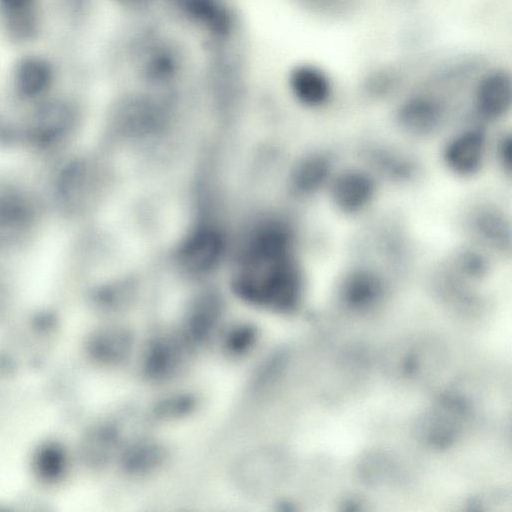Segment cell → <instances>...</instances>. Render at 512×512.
Here are the masks:
<instances>
[{
  "instance_id": "obj_20",
  "label": "cell",
  "mask_w": 512,
  "mask_h": 512,
  "mask_svg": "<svg viewBox=\"0 0 512 512\" xmlns=\"http://www.w3.org/2000/svg\"><path fill=\"white\" fill-rule=\"evenodd\" d=\"M498 156L503 165L504 169L507 171L511 170V161H512V144L510 136L504 137L498 147Z\"/></svg>"
},
{
  "instance_id": "obj_1",
  "label": "cell",
  "mask_w": 512,
  "mask_h": 512,
  "mask_svg": "<svg viewBox=\"0 0 512 512\" xmlns=\"http://www.w3.org/2000/svg\"><path fill=\"white\" fill-rule=\"evenodd\" d=\"M235 290L246 301L275 309L293 306L300 294V273L290 256V237L282 228L260 233L244 254Z\"/></svg>"
},
{
  "instance_id": "obj_5",
  "label": "cell",
  "mask_w": 512,
  "mask_h": 512,
  "mask_svg": "<svg viewBox=\"0 0 512 512\" xmlns=\"http://www.w3.org/2000/svg\"><path fill=\"white\" fill-rule=\"evenodd\" d=\"M49 22V0H0V38L17 52L38 47Z\"/></svg>"
},
{
  "instance_id": "obj_16",
  "label": "cell",
  "mask_w": 512,
  "mask_h": 512,
  "mask_svg": "<svg viewBox=\"0 0 512 512\" xmlns=\"http://www.w3.org/2000/svg\"><path fill=\"white\" fill-rule=\"evenodd\" d=\"M66 454L55 443L42 446L34 458V470L38 476L47 481L59 479L66 469Z\"/></svg>"
},
{
  "instance_id": "obj_11",
  "label": "cell",
  "mask_w": 512,
  "mask_h": 512,
  "mask_svg": "<svg viewBox=\"0 0 512 512\" xmlns=\"http://www.w3.org/2000/svg\"><path fill=\"white\" fill-rule=\"evenodd\" d=\"M288 86L296 100L308 107L324 105L332 94V83L327 73L310 63L291 67Z\"/></svg>"
},
{
  "instance_id": "obj_13",
  "label": "cell",
  "mask_w": 512,
  "mask_h": 512,
  "mask_svg": "<svg viewBox=\"0 0 512 512\" xmlns=\"http://www.w3.org/2000/svg\"><path fill=\"white\" fill-rule=\"evenodd\" d=\"M221 251V241L212 232L195 235L184 247L182 260L194 271H203L213 265Z\"/></svg>"
},
{
  "instance_id": "obj_8",
  "label": "cell",
  "mask_w": 512,
  "mask_h": 512,
  "mask_svg": "<svg viewBox=\"0 0 512 512\" xmlns=\"http://www.w3.org/2000/svg\"><path fill=\"white\" fill-rule=\"evenodd\" d=\"M376 191L373 177L360 169L346 170L334 177L330 195L336 208L344 213H357L366 208Z\"/></svg>"
},
{
  "instance_id": "obj_18",
  "label": "cell",
  "mask_w": 512,
  "mask_h": 512,
  "mask_svg": "<svg viewBox=\"0 0 512 512\" xmlns=\"http://www.w3.org/2000/svg\"><path fill=\"white\" fill-rule=\"evenodd\" d=\"M115 6L133 16H145L160 4V0H110Z\"/></svg>"
},
{
  "instance_id": "obj_17",
  "label": "cell",
  "mask_w": 512,
  "mask_h": 512,
  "mask_svg": "<svg viewBox=\"0 0 512 512\" xmlns=\"http://www.w3.org/2000/svg\"><path fill=\"white\" fill-rule=\"evenodd\" d=\"M298 5L318 14L335 13L342 8L348 0H295Z\"/></svg>"
},
{
  "instance_id": "obj_19",
  "label": "cell",
  "mask_w": 512,
  "mask_h": 512,
  "mask_svg": "<svg viewBox=\"0 0 512 512\" xmlns=\"http://www.w3.org/2000/svg\"><path fill=\"white\" fill-rule=\"evenodd\" d=\"M397 77L392 70L377 69L373 71L367 78V86L373 90L383 91L393 87Z\"/></svg>"
},
{
  "instance_id": "obj_4",
  "label": "cell",
  "mask_w": 512,
  "mask_h": 512,
  "mask_svg": "<svg viewBox=\"0 0 512 512\" xmlns=\"http://www.w3.org/2000/svg\"><path fill=\"white\" fill-rule=\"evenodd\" d=\"M160 4L205 43L240 35L239 17L228 0H160Z\"/></svg>"
},
{
  "instance_id": "obj_3",
  "label": "cell",
  "mask_w": 512,
  "mask_h": 512,
  "mask_svg": "<svg viewBox=\"0 0 512 512\" xmlns=\"http://www.w3.org/2000/svg\"><path fill=\"white\" fill-rule=\"evenodd\" d=\"M59 75L53 56L31 48L17 52L9 66L8 86L14 98L33 106L53 95Z\"/></svg>"
},
{
  "instance_id": "obj_10",
  "label": "cell",
  "mask_w": 512,
  "mask_h": 512,
  "mask_svg": "<svg viewBox=\"0 0 512 512\" xmlns=\"http://www.w3.org/2000/svg\"><path fill=\"white\" fill-rule=\"evenodd\" d=\"M486 135L479 128L465 130L446 145L443 153L444 162L460 176H471L481 168L486 154Z\"/></svg>"
},
{
  "instance_id": "obj_14",
  "label": "cell",
  "mask_w": 512,
  "mask_h": 512,
  "mask_svg": "<svg viewBox=\"0 0 512 512\" xmlns=\"http://www.w3.org/2000/svg\"><path fill=\"white\" fill-rule=\"evenodd\" d=\"M332 164L328 157L315 154L303 159L293 174L295 187L311 193L321 188L330 178Z\"/></svg>"
},
{
  "instance_id": "obj_6",
  "label": "cell",
  "mask_w": 512,
  "mask_h": 512,
  "mask_svg": "<svg viewBox=\"0 0 512 512\" xmlns=\"http://www.w3.org/2000/svg\"><path fill=\"white\" fill-rule=\"evenodd\" d=\"M77 118L73 101L52 95L33 105L26 126L27 139L36 148H53L68 138Z\"/></svg>"
},
{
  "instance_id": "obj_7",
  "label": "cell",
  "mask_w": 512,
  "mask_h": 512,
  "mask_svg": "<svg viewBox=\"0 0 512 512\" xmlns=\"http://www.w3.org/2000/svg\"><path fill=\"white\" fill-rule=\"evenodd\" d=\"M38 219L36 201L14 187L0 188V251L21 244Z\"/></svg>"
},
{
  "instance_id": "obj_15",
  "label": "cell",
  "mask_w": 512,
  "mask_h": 512,
  "mask_svg": "<svg viewBox=\"0 0 512 512\" xmlns=\"http://www.w3.org/2000/svg\"><path fill=\"white\" fill-rule=\"evenodd\" d=\"M128 347L125 333L118 330H102L89 340L88 351L98 361L110 363L121 359Z\"/></svg>"
},
{
  "instance_id": "obj_2",
  "label": "cell",
  "mask_w": 512,
  "mask_h": 512,
  "mask_svg": "<svg viewBox=\"0 0 512 512\" xmlns=\"http://www.w3.org/2000/svg\"><path fill=\"white\" fill-rule=\"evenodd\" d=\"M140 24L124 35L113 50L116 67L128 68L139 80L153 86L182 79L193 68L183 41L159 25Z\"/></svg>"
},
{
  "instance_id": "obj_12",
  "label": "cell",
  "mask_w": 512,
  "mask_h": 512,
  "mask_svg": "<svg viewBox=\"0 0 512 512\" xmlns=\"http://www.w3.org/2000/svg\"><path fill=\"white\" fill-rule=\"evenodd\" d=\"M443 117V106L431 95L417 94L406 99L398 110V121L408 132L425 135L433 132Z\"/></svg>"
},
{
  "instance_id": "obj_9",
  "label": "cell",
  "mask_w": 512,
  "mask_h": 512,
  "mask_svg": "<svg viewBox=\"0 0 512 512\" xmlns=\"http://www.w3.org/2000/svg\"><path fill=\"white\" fill-rule=\"evenodd\" d=\"M475 107L479 115L489 120L503 117L511 108L512 80L502 68L486 72L475 88Z\"/></svg>"
},
{
  "instance_id": "obj_21",
  "label": "cell",
  "mask_w": 512,
  "mask_h": 512,
  "mask_svg": "<svg viewBox=\"0 0 512 512\" xmlns=\"http://www.w3.org/2000/svg\"><path fill=\"white\" fill-rule=\"evenodd\" d=\"M399 3H403V4H407V3H410V2H414L415 0H395Z\"/></svg>"
}]
</instances>
